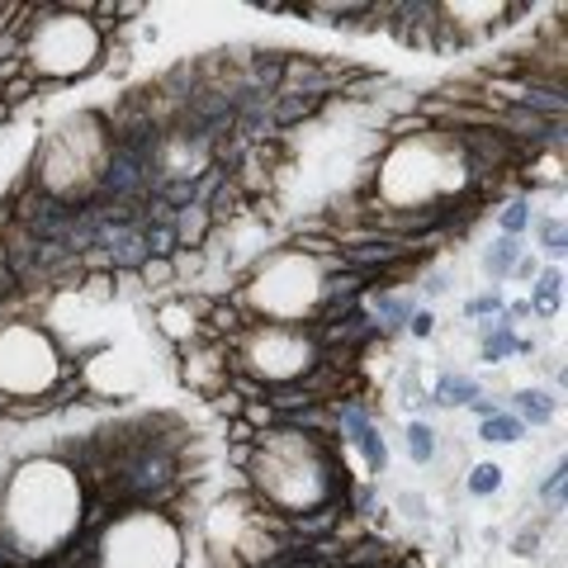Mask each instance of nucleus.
Wrapping results in <instances>:
<instances>
[{"label":"nucleus","instance_id":"f257e3e1","mask_svg":"<svg viewBox=\"0 0 568 568\" xmlns=\"http://www.w3.org/2000/svg\"><path fill=\"white\" fill-rule=\"evenodd\" d=\"M0 526L20 555H52L81 526V484L62 459H29L10 474Z\"/></svg>","mask_w":568,"mask_h":568},{"label":"nucleus","instance_id":"f03ea898","mask_svg":"<svg viewBox=\"0 0 568 568\" xmlns=\"http://www.w3.org/2000/svg\"><path fill=\"white\" fill-rule=\"evenodd\" d=\"M465 171H469L465 156L436 129H426V133L394 142V148L384 152L375 190L388 209H426V204H436L440 194H455L465 185Z\"/></svg>","mask_w":568,"mask_h":568},{"label":"nucleus","instance_id":"7ed1b4c3","mask_svg":"<svg viewBox=\"0 0 568 568\" xmlns=\"http://www.w3.org/2000/svg\"><path fill=\"white\" fill-rule=\"evenodd\" d=\"M256 488L284 511H308L332 488V459L317 440L298 432H265V440L252 455Z\"/></svg>","mask_w":568,"mask_h":568},{"label":"nucleus","instance_id":"20e7f679","mask_svg":"<svg viewBox=\"0 0 568 568\" xmlns=\"http://www.w3.org/2000/svg\"><path fill=\"white\" fill-rule=\"evenodd\" d=\"M327 298V271L323 261H313L308 252H275L265 256L252 280L242 290V308L265 317V323L298 327L304 317H313Z\"/></svg>","mask_w":568,"mask_h":568},{"label":"nucleus","instance_id":"39448f33","mask_svg":"<svg viewBox=\"0 0 568 568\" xmlns=\"http://www.w3.org/2000/svg\"><path fill=\"white\" fill-rule=\"evenodd\" d=\"M100 24L81 10H39V20L24 29L20 58L33 77L43 81H77L91 67H100Z\"/></svg>","mask_w":568,"mask_h":568},{"label":"nucleus","instance_id":"423d86ee","mask_svg":"<svg viewBox=\"0 0 568 568\" xmlns=\"http://www.w3.org/2000/svg\"><path fill=\"white\" fill-rule=\"evenodd\" d=\"M110 171V129L95 114H71L43 138L39 185L48 194H85Z\"/></svg>","mask_w":568,"mask_h":568},{"label":"nucleus","instance_id":"0eeeda50","mask_svg":"<svg viewBox=\"0 0 568 568\" xmlns=\"http://www.w3.org/2000/svg\"><path fill=\"white\" fill-rule=\"evenodd\" d=\"M181 526L162 511H129L100 540V568H181Z\"/></svg>","mask_w":568,"mask_h":568},{"label":"nucleus","instance_id":"6e6552de","mask_svg":"<svg viewBox=\"0 0 568 568\" xmlns=\"http://www.w3.org/2000/svg\"><path fill=\"white\" fill-rule=\"evenodd\" d=\"M62 379L58 342L33 323L0 327V394L6 398H43Z\"/></svg>","mask_w":568,"mask_h":568},{"label":"nucleus","instance_id":"1a4fd4ad","mask_svg":"<svg viewBox=\"0 0 568 568\" xmlns=\"http://www.w3.org/2000/svg\"><path fill=\"white\" fill-rule=\"evenodd\" d=\"M242 365L252 369L256 379L265 384H294L304 379L313 361H317V346L304 327H284V323H256L252 332L242 336Z\"/></svg>","mask_w":568,"mask_h":568},{"label":"nucleus","instance_id":"9d476101","mask_svg":"<svg viewBox=\"0 0 568 568\" xmlns=\"http://www.w3.org/2000/svg\"><path fill=\"white\" fill-rule=\"evenodd\" d=\"M162 171L181 175V181H200L209 171V138L194 129H171L162 138Z\"/></svg>","mask_w":568,"mask_h":568},{"label":"nucleus","instance_id":"9b49d317","mask_svg":"<svg viewBox=\"0 0 568 568\" xmlns=\"http://www.w3.org/2000/svg\"><path fill=\"white\" fill-rule=\"evenodd\" d=\"M446 20L440 24H455L459 33H484L493 24H507V14H517L511 6H440Z\"/></svg>","mask_w":568,"mask_h":568},{"label":"nucleus","instance_id":"f8f14e48","mask_svg":"<svg viewBox=\"0 0 568 568\" xmlns=\"http://www.w3.org/2000/svg\"><path fill=\"white\" fill-rule=\"evenodd\" d=\"M185 384L213 398V394L223 388V361H219L213 351H194V355H185Z\"/></svg>","mask_w":568,"mask_h":568},{"label":"nucleus","instance_id":"ddd939ff","mask_svg":"<svg viewBox=\"0 0 568 568\" xmlns=\"http://www.w3.org/2000/svg\"><path fill=\"white\" fill-rule=\"evenodd\" d=\"M156 323H162V332L171 336V342H190V336H200V313H194L190 304H166L162 313H156Z\"/></svg>","mask_w":568,"mask_h":568},{"label":"nucleus","instance_id":"4468645a","mask_svg":"<svg viewBox=\"0 0 568 568\" xmlns=\"http://www.w3.org/2000/svg\"><path fill=\"white\" fill-rule=\"evenodd\" d=\"M204 223H209V209H204V204H190V213L181 219V242H185V246H194V242H200Z\"/></svg>","mask_w":568,"mask_h":568},{"label":"nucleus","instance_id":"2eb2a0df","mask_svg":"<svg viewBox=\"0 0 568 568\" xmlns=\"http://www.w3.org/2000/svg\"><path fill=\"white\" fill-rule=\"evenodd\" d=\"M497 484H503V469H497V465H478V469L469 474V488H474V493H493Z\"/></svg>","mask_w":568,"mask_h":568},{"label":"nucleus","instance_id":"dca6fc26","mask_svg":"<svg viewBox=\"0 0 568 568\" xmlns=\"http://www.w3.org/2000/svg\"><path fill=\"white\" fill-rule=\"evenodd\" d=\"M81 294L91 298V304H104V298H114V275H91Z\"/></svg>","mask_w":568,"mask_h":568},{"label":"nucleus","instance_id":"f3484780","mask_svg":"<svg viewBox=\"0 0 568 568\" xmlns=\"http://www.w3.org/2000/svg\"><path fill=\"white\" fill-rule=\"evenodd\" d=\"M517 436H521V422H517V417H511V422L497 417V422L484 426V440H517Z\"/></svg>","mask_w":568,"mask_h":568},{"label":"nucleus","instance_id":"a211bd4d","mask_svg":"<svg viewBox=\"0 0 568 568\" xmlns=\"http://www.w3.org/2000/svg\"><path fill=\"white\" fill-rule=\"evenodd\" d=\"M407 446H413V459H432V432H426V426H413V440H407Z\"/></svg>","mask_w":568,"mask_h":568},{"label":"nucleus","instance_id":"6ab92c4d","mask_svg":"<svg viewBox=\"0 0 568 568\" xmlns=\"http://www.w3.org/2000/svg\"><path fill=\"white\" fill-rule=\"evenodd\" d=\"M290 568H298V564H290Z\"/></svg>","mask_w":568,"mask_h":568}]
</instances>
